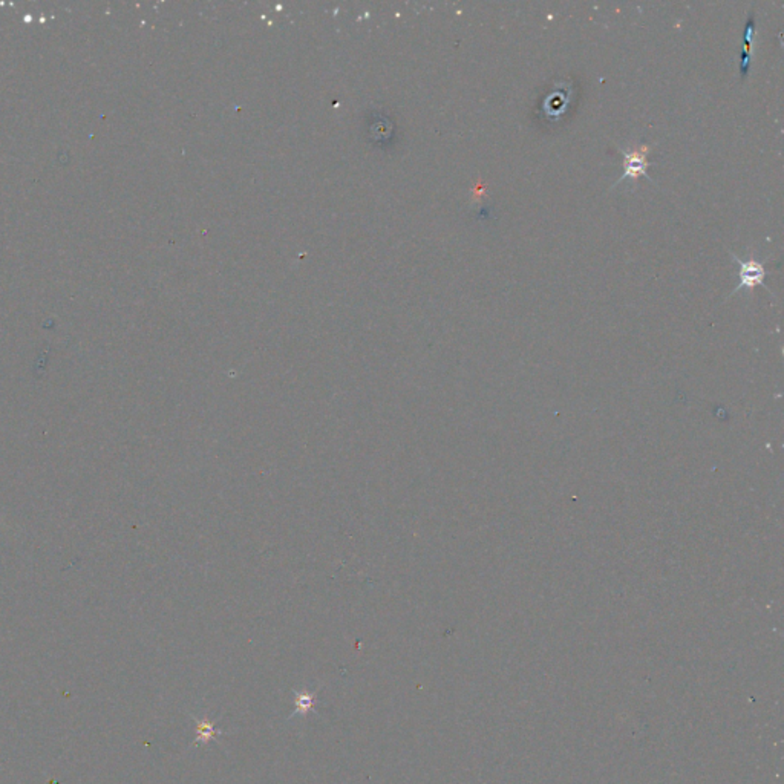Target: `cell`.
<instances>
[{
    "label": "cell",
    "instance_id": "cell-1",
    "mask_svg": "<svg viewBox=\"0 0 784 784\" xmlns=\"http://www.w3.org/2000/svg\"><path fill=\"white\" fill-rule=\"evenodd\" d=\"M616 147L623 157V174L618 179V181L610 187V191H613V188H615L616 186H619L622 181H625V179H628V178L635 181V179H637L639 176H645L647 179H649L651 183L656 184L654 179L651 178L649 174L647 172V170L649 169V166H653V163L648 161V154L651 150L649 144H642L636 149H632L631 152H627V150H623L619 146H616Z\"/></svg>",
    "mask_w": 784,
    "mask_h": 784
},
{
    "label": "cell",
    "instance_id": "cell-2",
    "mask_svg": "<svg viewBox=\"0 0 784 784\" xmlns=\"http://www.w3.org/2000/svg\"><path fill=\"white\" fill-rule=\"evenodd\" d=\"M731 258L735 263H739L740 267V273H739V285H737L732 292L729 295L734 296L735 292H739L740 290L743 288H748V290H752L755 287H764L769 292H771V288L766 287V283H764V278H766V268H764V263H766L768 259L764 261H760V259H740L739 256H737L735 253L729 251Z\"/></svg>",
    "mask_w": 784,
    "mask_h": 784
},
{
    "label": "cell",
    "instance_id": "cell-3",
    "mask_svg": "<svg viewBox=\"0 0 784 784\" xmlns=\"http://www.w3.org/2000/svg\"><path fill=\"white\" fill-rule=\"evenodd\" d=\"M320 689H322V686H319L314 691L292 688L291 693L295 695V711L288 715V720L295 719V717H307L311 712H316V705L319 703L317 694Z\"/></svg>",
    "mask_w": 784,
    "mask_h": 784
},
{
    "label": "cell",
    "instance_id": "cell-4",
    "mask_svg": "<svg viewBox=\"0 0 784 784\" xmlns=\"http://www.w3.org/2000/svg\"><path fill=\"white\" fill-rule=\"evenodd\" d=\"M192 717V720L196 723V739L192 743V748L195 746H207L210 742L218 740V735L224 734V729L216 728L215 723L207 715H203V719H198L195 714H188Z\"/></svg>",
    "mask_w": 784,
    "mask_h": 784
},
{
    "label": "cell",
    "instance_id": "cell-5",
    "mask_svg": "<svg viewBox=\"0 0 784 784\" xmlns=\"http://www.w3.org/2000/svg\"><path fill=\"white\" fill-rule=\"evenodd\" d=\"M754 30H755V14H754V11H749L748 21H746V26H744V46H743V54H742V62H740L742 80L746 79V75L749 74V69H751Z\"/></svg>",
    "mask_w": 784,
    "mask_h": 784
}]
</instances>
